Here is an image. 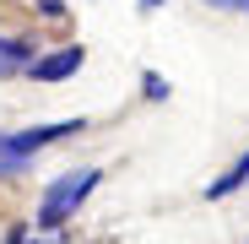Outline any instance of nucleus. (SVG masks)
I'll use <instances>...</instances> for the list:
<instances>
[{
    "label": "nucleus",
    "instance_id": "6",
    "mask_svg": "<svg viewBox=\"0 0 249 244\" xmlns=\"http://www.w3.org/2000/svg\"><path fill=\"white\" fill-rule=\"evenodd\" d=\"M238 185H249V157H238V169H233V174H222V179L206 190V195H217V201H222V195H233Z\"/></svg>",
    "mask_w": 249,
    "mask_h": 244
},
{
    "label": "nucleus",
    "instance_id": "2",
    "mask_svg": "<svg viewBox=\"0 0 249 244\" xmlns=\"http://www.w3.org/2000/svg\"><path fill=\"white\" fill-rule=\"evenodd\" d=\"M27 71H33V81H65L71 71H81V44H65V49H54L44 60H33Z\"/></svg>",
    "mask_w": 249,
    "mask_h": 244
},
{
    "label": "nucleus",
    "instance_id": "1",
    "mask_svg": "<svg viewBox=\"0 0 249 244\" xmlns=\"http://www.w3.org/2000/svg\"><path fill=\"white\" fill-rule=\"evenodd\" d=\"M92 185H98V169H71V174H60V179L44 190V201H38V228H60L81 201L92 195Z\"/></svg>",
    "mask_w": 249,
    "mask_h": 244
},
{
    "label": "nucleus",
    "instance_id": "4",
    "mask_svg": "<svg viewBox=\"0 0 249 244\" xmlns=\"http://www.w3.org/2000/svg\"><path fill=\"white\" fill-rule=\"evenodd\" d=\"M33 65V38H0V76Z\"/></svg>",
    "mask_w": 249,
    "mask_h": 244
},
{
    "label": "nucleus",
    "instance_id": "9",
    "mask_svg": "<svg viewBox=\"0 0 249 244\" xmlns=\"http://www.w3.org/2000/svg\"><path fill=\"white\" fill-rule=\"evenodd\" d=\"M141 6H146V11H157V6H162V0H141Z\"/></svg>",
    "mask_w": 249,
    "mask_h": 244
},
{
    "label": "nucleus",
    "instance_id": "3",
    "mask_svg": "<svg viewBox=\"0 0 249 244\" xmlns=\"http://www.w3.org/2000/svg\"><path fill=\"white\" fill-rule=\"evenodd\" d=\"M76 131H87V119H60V125H33V131H17L11 141H17L22 152H38V147H49V141H65V136H76Z\"/></svg>",
    "mask_w": 249,
    "mask_h": 244
},
{
    "label": "nucleus",
    "instance_id": "5",
    "mask_svg": "<svg viewBox=\"0 0 249 244\" xmlns=\"http://www.w3.org/2000/svg\"><path fill=\"white\" fill-rule=\"evenodd\" d=\"M27 169H33V152H22L11 136H0V174L17 179V174H27Z\"/></svg>",
    "mask_w": 249,
    "mask_h": 244
},
{
    "label": "nucleus",
    "instance_id": "7",
    "mask_svg": "<svg viewBox=\"0 0 249 244\" xmlns=\"http://www.w3.org/2000/svg\"><path fill=\"white\" fill-rule=\"evenodd\" d=\"M146 98H152V103H162V98H168V81H162L157 71H146Z\"/></svg>",
    "mask_w": 249,
    "mask_h": 244
},
{
    "label": "nucleus",
    "instance_id": "8",
    "mask_svg": "<svg viewBox=\"0 0 249 244\" xmlns=\"http://www.w3.org/2000/svg\"><path fill=\"white\" fill-rule=\"evenodd\" d=\"M212 6H222V11H249V0H212Z\"/></svg>",
    "mask_w": 249,
    "mask_h": 244
}]
</instances>
